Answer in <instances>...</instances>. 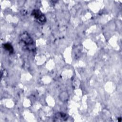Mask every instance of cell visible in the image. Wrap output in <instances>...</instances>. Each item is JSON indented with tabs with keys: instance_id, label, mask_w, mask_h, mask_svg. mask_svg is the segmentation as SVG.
Masks as SVG:
<instances>
[{
	"instance_id": "cell-1",
	"label": "cell",
	"mask_w": 122,
	"mask_h": 122,
	"mask_svg": "<svg viewBox=\"0 0 122 122\" xmlns=\"http://www.w3.org/2000/svg\"><path fill=\"white\" fill-rule=\"evenodd\" d=\"M19 43L21 48L26 51L33 52L36 50L34 41L26 31H24L20 34L19 37Z\"/></svg>"
},
{
	"instance_id": "cell-2",
	"label": "cell",
	"mask_w": 122,
	"mask_h": 122,
	"mask_svg": "<svg viewBox=\"0 0 122 122\" xmlns=\"http://www.w3.org/2000/svg\"><path fill=\"white\" fill-rule=\"evenodd\" d=\"M31 15L35 21L40 24H43L46 21L45 16L40 10H33L31 12Z\"/></svg>"
},
{
	"instance_id": "cell-3",
	"label": "cell",
	"mask_w": 122,
	"mask_h": 122,
	"mask_svg": "<svg viewBox=\"0 0 122 122\" xmlns=\"http://www.w3.org/2000/svg\"><path fill=\"white\" fill-rule=\"evenodd\" d=\"M68 118L69 116L67 114L62 112H58L54 114L53 121L55 122L66 121Z\"/></svg>"
},
{
	"instance_id": "cell-4",
	"label": "cell",
	"mask_w": 122,
	"mask_h": 122,
	"mask_svg": "<svg viewBox=\"0 0 122 122\" xmlns=\"http://www.w3.org/2000/svg\"><path fill=\"white\" fill-rule=\"evenodd\" d=\"M59 99L62 102H66L69 99V94L66 92H61L59 95Z\"/></svg>"
},
{
	"instance_id": "cell-5",
	"label": "cell",
	"mask_w": 122,
	"mask_h": 122,
	"mask_svg": "<svg viewBox=\"0 0 122 122\" xmlns=\"http://www.w3.org/2000/svg\"><path fill=\"white\" fill-rule=\"evenodd\" d=\"M3 47L5 50L9 51L10 53H12L13 52V47L9 43H6L3 44Z\"/></svg>"
},
{
	"instance_id": "cell-6",
	"label": "cell",
	"mask_w": 122,
	"mask_h": 122,
	"mask_svg": "<svg viewBox=\"0 0 122 122\" xmlns=\"http://www.w3.org/2000/svg\"><path fill=\"white\" fill-rule=\"evenodd\" d=\"M118 121H119V122H121V121H122V118H121V117H119V118H118Z\"/></svg>"
}]
</instances>
